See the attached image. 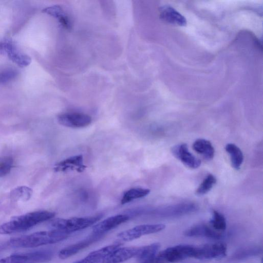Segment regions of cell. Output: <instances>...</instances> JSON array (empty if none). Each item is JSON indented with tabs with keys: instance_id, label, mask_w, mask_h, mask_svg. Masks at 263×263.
Returning <instances> with one entry per match:
<instances>
[{
	"instance_id": "obj_1",
	"label": "cell",
	"mask_w": 263,
	"mask_h": 263,
	"mask_svg": "<svg viewBox=\"0 0 263 263\" xmlns=\"http://www.w3.org/2000/svg\"><path fill=\"white\" fill-rule=\"evenodd\" d=\"M55 213L42 210L28 213L11 218L0 225L1 234H10L27 231L36 224L52 218Z\"/></svg>"
},
{
	"instance_id": "obj_2",
	"label": "cell",
	"mask_w": 263,
	"mask_h": 263,
	"mask_svg": "<svg viewBox=\"0 0 263 263\" xmlns=\"http://www.w3.org/2000/svg\"><path fill=\"white\" fill-rule=\"evenodd\" d=\"M69 234L61 230L53 229L13 238L9 243L13 247L34 248L61 241L66 239Z\"/></svg>"
},
{
	"instance_id": "obj_3",
	"label": "cell",
	"mask_w": 263,
	"mask_h": 263,
	"mask_svg": "<svg viewBox=\"0 0 263 263\" xmlns=\"http://www.w3.org/2000/svg\"><path fill=\"white\" fill-rule=\"evenodd\" d=\"M101 214L85 217H73L69 219L56 218L50 222L53 229L61 230L70 234L87 228L99 221Z\"/></svg>"
},
{
	"instance_id": "obj_4",
	"label": "cell",
	"mask_w": 263,
	"mask_h": 263,
	"mask_svg": "<svg viewBox=\"0 0 263 263\" xmlns=\"http://www.w3.org/2000/svg\"><path fill=\"white\" fill-rule=\"evenodd\" d=\"M195 246L180 245L158 252L154 257L155 263H174L187 258H194Z\"/></svg>"
},
{
	"instance_id": "obj_5",
	"label": "cell",
	"mask_w": 263,
	"mask_h": 263,
	"mask_svg": "<svg viewBox=\"0 0 263 263\" xmlns=\"http://www.w3.org/2000/svg\"><path fill=\"white\" fill-rule=\"evenodd\" d=\"M53 255L49 250L16 253L0 259V263H42L50 260Z\"/></svg>"
},
{
	"instance_id": "obj_6",
	"label": "cell",
	"mask_w": 263,
	"mask_h": 263,
	"mask_svg": "<svg viewBox=\"0 0 263 263\" xmlns=\"http://www.w3.org/2000/svg\"><path fill=\"white\" fill-rule=\"evenodd\" d=\"M0 53L7 56L19 66H27L31 62L29 56L21 52L11 40L4 39L0 41Z\"/></svg>"
},
{
	"instance_id": "obj_7",
	"label": "cell",
	"mask_w": 263,
	"mask_h": 263,
	"mask_svg": "<svg viewBox=\"0 0 263 263\" xmlns=\"http://www.w3.org/2000/svg\"><path fill=\"white\" fill-rule=\"evenodd\" d=\"M163 224H142L119 233L117 235L120 241H129L143 235L160 232L165 228Z\"/></svg>"
},
{
	"instance_id": "obj_8",
	"label": "cell",
	"mask_w": 263,
	"mask_h": 263,
	"mask_svg": "<svg viewBox=\"0 0 263 263\" xmlns=\"http://www.w3.org/2000/svg\"><path fill=\"white\" fill-rule=\"evenodd\" d=\"M227 254V246L222 242L195 246L194 258L213 259L223 258Z\"/></svg>"
},
{
	"instance_id": "obj_9",
	"label": "cell",
	"mask_w": 263,
	"mask_h": 263,
	"mask_svg": "<svg viewBox=\"0 0 263 263\" xmlns=\"http://www.w3.org/2000/svg\"><path fill=\"white\" fill-rule=\"evenodd\" d=\"M58 122L65 126L71 128H81L89 125L92 119L89 115L80 112H66L59 115Z\"/></svg>"
},
{
	"instance_id": "obj_10",
	"label": "cell",
	"mask_w": 263,
	"mask_h": 263,
	"mask_svg": "<svg viewBox=\"0 0 263 263\" xmlns=\"http://www.w3.org/2000/svg\"><path fill=\"white\" fill-rule=\"evenodd\" d=\"M171 152L176 158L189 168L195 169L201 164L200 160L189 151L188 146L185 143L174 146L171 148Z\"/></svg>"
},
{
	"instance_id": "obj_11",
	"label": "cell",
	"mask_w": 263,
	"mask_h": 263,
	"mask_svg": "<svg viewBox=\"0 0 263 263\" xmlns=\"http://www.w3.org/2000/svg\"><path fill=\"white\" fill-rule=\"evenodd\" d=\"M139 247H119L111 252L99 263H120L136 257Z\"/></svg>"
},
{
	"instance_id": "obj_12",
	"label": "cell",
	"mask_w": 263,
	"mask_h": 263,
	"mask_svg": "<svg viewBox=\"0 0 263 263\" xmlns=\"http://www.w3.org/2000/svg\"><path fill=\"white\" fill-rule=\"evenodd\" d=\"M103 235L93 233L85 239L62 249L59 252V258L66 259L77 254L81 250L98 241L102 238Z\"/></svg>"
},
{
	"instance_id": "obj_13",
	"label": "cell",
	"mask_w": 263,
	"mask_h": 263,
	"mask_svg": "<svg viewBox=\"0 0 263 263\" xmlns=\"http://www.w3.org/2000/svg\"><path fill=\"white\" fill-rule=\"evenodd\" d=\"M184 235L188 237H202L219 239L223 237L224 233L215 230L211 226L201 223L186 230Z\"/></svg>"
},
{
	"instance_id": "obj_14",
	"label": "cell",
	"mask_w": 263,
	"mask_h": 263,
	"mask_svg": "<svg viewBox=\"0 0 263 263\" xmlns=\"http://www.w3.org/2000/svg\"><path fill=\"white\" fill-rule=\"evenodd\" d=\"M129 216L124 214H119L110 216L95 224L92 228L94 234L104 235L108 231L126 222Z\"/></svg>"
},
{
	"instance_id": "obj_15",
	"label": "cell",
	"mask_w": 263,
	"mask_h": 263,
	"mask_svg": "<svg viewBox=\"0 0 263 263\" xmlns=\"http://www.w3.org/2000/svg\"><path fill=\"white\" fill-rule=\"evenodd\" d=\"M86 166L84 164L83 157L81 155L67 158L58 163L54 166L55 172H65L69 171H84Z\"/></svg>"
},
{
	"instance_id": "obj_16",
	"label": "cell",
	"mask_w": 263,
	"mask_h": 263,
	"mask_svg": "<svg viewBox=\"0 0 263 263\" xmlns=\"http://www.w3.org/2000/svg\"><path fill=\"white\" fill-rule=\"evenodd\" d=\"M160 17L163 21L171 24L180 26H184L186 24L185 18L170 6H164L160 8Z\"/></svg>"
},
{
	"instance_id": "obj_17",
	"label": "cell",
	"mask_w": 263,
	"mask_h": 263,
	"mask_svg": "<svg viewBox=\"0 0 263 263\" xmlns=\"http://www.w3.org/2000/svg\"><path fill=\"white\" fill-rule=\"evenodd\" d=\"M120 243H116L91 252L84 258L74 263H99L111 252L120 247Z\"/></svg>"
},
{
	"instance_id": "obj_18",
	"label": "cell",
	"mask_w": 263,
	"mask_h": 263,
	"mask_svg": "<svg viewBox=\"0 0 263 263\" xmlns=\"http://www.w3.org/2000/svg\"><path fill=\"white\" fill-rule=\"evenodd\" d=\"M262 248L258 246L251 245L243 247L237 250L231 256L233 261H239L260 255Z\"/></svg>"
},
{
	"instance_id": "obj_19",
	"label": "cell",
	"mask_w": 263,
	"mask_h": 263,
	"mask_svg": "<svg viewBox=\"0 0 263 263\" xmlns=\"http://www.w3.org/2000/svg\"><path fill=\"white\" fill-rule=\"evenodd\" d=\"M193 149L207 160L212 159L214 156L215 149L212 143L204 139H198L193 144Z\"/></svg>"
},
{
	"instance_id": "obj_20",
	"label": "cell",
	"mask_w": 263,
	"mask_h": 263,
	"mask_svg": "<svg viewBox=\"0 0 263 263\" xmlns=\"http://www.w3.org/2000/svg\"><path fill=\"white\" fill-rule=\"evenodd\" d=\"M43 12L57 18L59 23L65 29L67 30L71 29L70 21L60 6L57 5L50 6L45 8Z\"/></svg>"
},
{
	"instance_id": "obj_21",
	"label": "cell",
	"mask_w": 263,
	"mask_h": 263,
	"mask_svg": "<svg viewBox=\"0 0 263 263\" xmlns=\"http://www.w3.org/2000/svg\"><path fill=\"white\" fill-rule=\"evenodd\" d=\"M225 150L230 156L232 167L239 170L243 161V155L241 149L235 144L228 143L225 146Z\"/></svg>"
},
{
	"instance_id": "obj_22",
	"label": "cell",
	"mask_w": 263,
	"mask_h": 263,
	"mask_svg": "<svg viewBox=\"0 0 263 263\" xmlns=\"http://www.w3.org/2000/svg\"><path fill=\"white\" fill-rule=\"evenodd\" d=\"M160 248V245L159 243L140 247L135 257L138 259L139 263H141L155 256L158 252Z\"/></svg>"
},
{
	"instance_id": "obj_23",
	"label": "cell",
	"mask_w": 263,
	"mask_h": 263,
	"mask_svg": "<svg viewBox=\"0 0 263 263\" xmlns=\"http://www.w3.org/2000/svg\"><path fill=\"white\" fill-rule=\"evenodd\" d=\"M150 193V190L142 187H135L126 191L121 199V204H125L134 199L144 197Z\"/></svg>"
},
{
	"instance_id": "obj_24",
	"label": "cell",
	"mask_w": 263,
	"mask_h": 263,
	"mask_svg": "<svg viewBox=\"0 0 263 263\" xmlns=\"http://www.w3.org/2000/svg\"><path fill=\"white\" fill-rule=\"evenodd\" d=\"M32 194V190L26 186H21L13 189L10 193L11 199L13 201H27Z\"/></svg>"
},
{
	"instance_id": "obj_25",
	"label": "cell",
	"mask_w": 263,
	"mask_h": 263,
	"mask_svg": "<svg viewBox=\"0 0 263 263\" xmlns=\"http://www.w3.org/2000/svg\"><path fill=\"white\" fill-rule=\"evenodd\" d=\"M210 224L214 229L221 232H223L227 228V222L224 216L215 210L213 211Z\"/></svg>"
},
{
	"instance_id": "obj_26",
	"label": "cell",
	"mask_w": 263,
	"mask_h": 263,
	"mask_svg": "<svg viewBox=\"0 0 263 263\" xmlns=\"http://www.w3.org/2000/svg\"><path fill=\"white\" fill-rule=\"evenodd\" d=\"M216 182V177L212 174L208 175L196 190V194L203 195L209 192Z\"/></svg>"
},
{
	"instance_id": "obj_27",
	"label": "cell",
	"mask_w": 263,
	"mask_h": 263,
	"mask_svg": "<svg viewBox=\"0 0 263 263\" xmlns=\"http://www.w3.org/2000/svg\"><path fill=\"white\" fill-rule=\"evenodd\" d=\"M13 160L11 158H5L0 162V177L9 174L12 167Z\"/></svg>"
},
{
	"instance_id": "obj_28",
	"label": "cell",
	"mask_w": 263,
	"mask_h": 263,
	"mask_svg": "<svg viewBox=\"0 0 263 263\" xmlns=\"http://www.w3.org/2000/svg\"><path fill=\"white\" fill-rule=\"evenodd\" d=\"M16 73L12 70H6L0 74V82L4 83L12 79L15 77Z\"/></svg>"
},
{
	"instance_id": "obj_29",
	"label": "cell",
	"mask_w": 263,
	"mask_h": 263,
	"mask_svg": "<svg viewBox=\"0 0 263 263\" xmlns=\"http://www.w3.org/2000/svg\"><path fill=\"white\" fill-rule=\"evenodd\" d=\"M1 249H2V247H1V246H0V250H1Z\"/></svg>"
}]
</instances>
